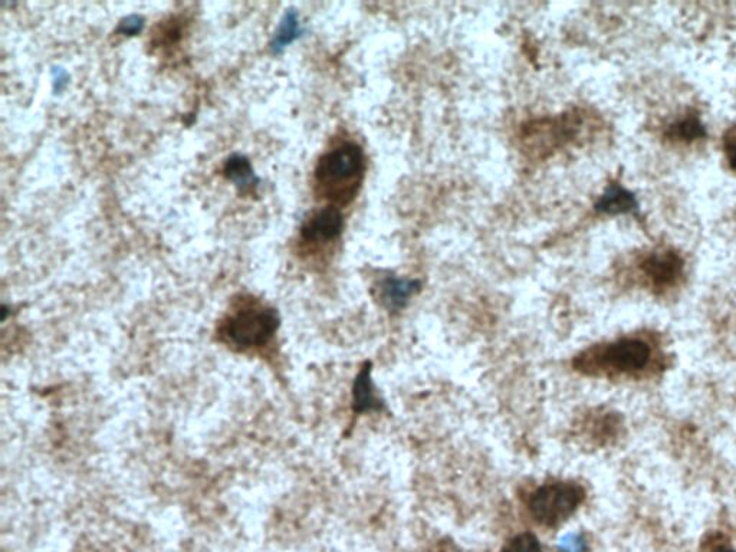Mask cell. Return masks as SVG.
<instances>
[{"label":"cell","mask_w":736,"mask_h":552,"mask_svg":"<svg viewBox=\"0 0 736 552\" xmlns=\"http://www.w3.org/2000/svg\"><path fill=\"white\" fill-rule=\"evenodd\" d=\"M656 350L642 337H624L588 348L574 360L587 376L636 377L656 367Z\"/></svg>","instance_id":"cell-1"},{"label":"cell","mask_w":736,"mask_h":552,"mask_svg":"<svg viewBox=\"0 0 736 552\" xmlns=\"http://www.w3.org/2000/svg\"><path fill=\"white\" fill-rule=\"evenodd\" d=\"M364 170L366 160L361 147L345 143L321 157L315 169V180L328 199L345 205L360 190Z\"/></svg>","instance_id":"cell-2"},{"label":"cell","mask_w":736,"mask_h":552,"mask_svg":"<svg viewBox=\"0 0 736 552\" xmlns=\"http://www.w3.org/2000/svg\"><path fill=\"white\" fill-rule=\"evenodd\" d=\"M279 328L278 312L259 302H245L219 325V340L235 351L259 350L271 343Z\"/></svg>","instance_id":"cell-3"},{"label":"cell","mask_w":736,"mask_h":552,"mask_svg":"<svg viewBox=\"0 0 736 552\" xmlns=\"http://www.w3.org/2000/svg\"><path fill=\"white\" fill-rule=\"evenodd\" d=\"M586 499L583 486L575 482L545 483L528 501L529 512L535 521L555 527L571 517Z\"/></svg>","instance_id":"cell-4"},{"label":"cell","mask_w":736,"mask_h":552,"mask_svg":"<svg viewBox=\"0 0 736 552\" xmlns=\"http://www.w3.org/2000/svg\"><path fill=\"white\" fill-rule=\"evenodd\" d=\"M642 274L655 289L673 287L683 274L682 258L676 252L657 251L644 259Z\"/></svg>","instance_id":"cell-5"},{"label":"cell","mask_w":736,"mask_h":552,"mask_svg":"<svg viewBox=\"0 0 736 552\" xmlns=\"http://www.w3.org/2000/svg\"><path fill=\"white\" fill-rule=\"evenodd\" d=\"M344 229L343 213L337 207H324L305 222L302 238L307 242H330L337 239Z\"/></svg>","instance_id":"cell-6"},{"label":"cell","mask_w":736,"mask_h":552,"mask_svg":"<svg viewBox=\"0 0 736 552\" xmlns=\"http://www.w3.org/2000/svg\"><path fill=\"white\" fill-rule=\"evenodd\" d=\"M420 291V282L414 279L387 276L379 285V298L390 311H400Z\"/></svg>","instance_id":"cell-7"},{"label":"cell","mask_w":736,"mask_h":552,"mask_svg":"<svg viewBox=\"0 0 736 552\" xmlns=\"http://www.w3.org/2000/svg\"><path fill=\"white\" fill-rule=\"evenodd\" d=\"M384 409L383 400L374 390L371 380V363L364 364L358 373L353 387V410L354 413L379 412Z\"/></svg>","instance_id":"cell-8"},{"label":"cell","mask_w":736,"mask_h":552,"mask_svg":"<svg viewBox=\"0 0 736 552\" xmlns=\"http://www.w3.org/2000/svg\"><path fill=\"white\" fill-rule=\"evenodd\" d=\"M597 210L606 215H624V213H633L639 209L636 197L629 190L611 184L604 195L598 199Z\"/></svg>","instance_id":"cell-9"},{"label":"cell","mask_w":736,"mask_h":552,"mask_svg":"<svg viewBox=\"0 0 736 552\" xmlns=\"http://www.w3.org/2000/svg\"><path fill=\"white\" fill-rule=\"evenodd\" d=\"M302 34L301 22H299L298 13L288 11L279 23L278 31H276L274 41H272V49L275 52H281L282 49L291 45L295 39Z\"/></svg>","instance_id":"cell-10"},{"label":"cell","mask_w":736,"mask_h":552,"mask_svg":"<svg viewBox=\"0 0 736 552\" xmlns=\"http://www.w3.org/2000/svg\"><path fill=\"white\" fill-rule=\"evenodd\" d=\"M225 176L232 180L236 186L249 187L256 182L255 174H253L251 161L241 154H233L229 157L225 164Z\"/></svg>","instance_id":"cell-11"},{"label":"cell","mask_w":736,"mask_h":552,"mask_svg":"<svg viewBox=\"0 0 736 552\" xmlns=\"http://www.w3.org/2000/svg\"><path fill=\"white\" fill-rule=\"evenodd\" d=\"M669 136L682 141L698 140L705 136V127L696 115H688L670 126Z\"/></svg>","instance_id":"cell-12"},{"label":"cell","mask_w":736,"mask_h":552,"mask_svg":"<svg viewBox=\"0 0 736 552\" xmlns=\"http://www.w3.org/2000/svg\"><path fill=\"white\" fill-rule=\"evenodd\" d=\"M502 552H542L540 542H538L535 535L525 532V534L518 535L514 540H511L506 544V547Z\"/></svg>","instance_id":"cell-13"},{"label":"cell","mask_w":736,"mask_h":552,"mask_svg":"<svg viewBox=\"0 0 736 552\" xmlns=\"http://www.w3.org/2000/svg\"><path fill=\"white\" fill-rule=\"evenodd\" d=\"M558 548L563 552H584L587 545L583 537L578 534H568L558 542Z\"/></svg>","instance_id":"cell-14"},{"label":"cell","mask_w":736,"mask_h":552,"mask_svg":"<svg viewBox=\"0 0 736 552\" xmlns=\"http://www.w3.org/2000/svg\"><path fill=\"white\" fill-rule=\"evenodd\" d=\"M143 26L144 22L141 16L131 15L120 23V28H118V31H120L121 34L124 35H137L138 32L143 29Z\"/></svg>","instance_id":"cell-15"},{"label":"cell","mask_w":736,"mask_h":552,"mask_svg":"<svg viewBox=\"0 0 736 552\" xmlns=\"http://www.w3.org/2000/svg\"><path fill=\"white\" fill-rule=\"evenodd\" d=\"M725 154L732 169L736 172V128L725 137Z\"/></svg>","instance_id":"cell-16"},{"label":"cell","mask_w":736,"mask_h":552,"mask_svg":"<svg viewBox=\"0 0 736 552\" xmlns=\"http://www.w3.org/2000/svg\"><path fill=\"white\" fill-rule=\"evenodd\" d=\"M702 552H736V550L731 544H729V542L713 538L712 541H709L708 544L703 547Z\"/></svg>","instance_id":"cell-17"},{"label":"cell","mask_w":736,"mask_h":552,"mask_svg":"<svg viewBox=\"0 0 736 552\" xmlns=\"http://www.w3.org/2000/svg\"><path fill=\"white\" fill-rule=\"evenodd\" d=\"M68 75L67 72L64 71V69L57 68L54 71V84L55 88H57V91H61L62 88H64V85L67 84Z\"/></svg>","instance_id":"cell-18"},{"label":"cell","mask_w":736,"mask_h":552,"mask_svg":"<svg viewBox=\"0 0 736 552\" xmlns=\"http://www.w3.org/2000/svg\"><path fill=\"white\" fill-rule=\"evenodd\" d=\"M433 552H458V551H456L455 548L452 547V545H449V544L443 545L442 544V545H440L439 548H437L436 551H433Z\"/></svg>","instance_id":"cell-19"}]
</instances>
